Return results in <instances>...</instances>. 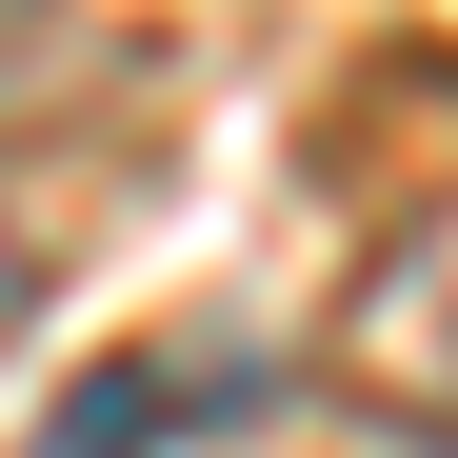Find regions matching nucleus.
Listing matches in <instances>:
<instances>
[{
	"label": "nucleus",
	"instance_id": "nucleus-1",
	"mask_svg": "<svg viewBox=\"0 0 458 458\" xmlns=\"http://www.w3.org/2000/svg\"><path fill=\"white\" fill-rule=\"evenodd\" d=\"M319 378H339L359 419H399V438H438V458H458V199H419L399 240L339 279Z\"/></svg>",
	"mask_w": 458,
	"mask_h": 458
},
{
	"label": "nucleus",
	"instance_id": "nucleus-2",
	"mask_svg": "<svg viewBox=\"0 0 458 458\" xmlns=\"http://www.w3.org/2000/svg\"><path fill=\"white\" fill-rule=\"evenodd\" d=\"M140 438H160V378H140V359H100L81 399L40 419V458H140Z\"/></svg>",
	"mask_w": 458,
	"mask_h": 458
},
{
	"label": "nucleus",
	"instance_id": "nucleus-3",
	"mask_svg": "<svg viewBox=\"0 0 458 458\" xmlns=\"http://www.w3.org/2000/svg\"><path fill=\"white\" fill-rule=\"evenodd\" d=\"M21 299H40V259H21V219H0V339H21Z\"/></svg>",
	"mask_w": 458,
	"mask_h": 458
}]
</instances>
